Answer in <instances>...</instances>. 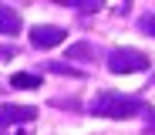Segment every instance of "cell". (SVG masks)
I'll return each instance as SVG.
<instances>
[{"instance_id": "1", "label": "cell", "mask_w": 155, "mask_h": 135, "mask_svg": "<svg viewBox=\"0 0 155 135\" xmlns=\"http://www.w3.org/2000/svg\"><path fill=\"white\" fill-rule=\"evenodd\" d=\"M91 112H94V115H105V118H128V115H135V112H138V105H135V101H128V98L118 95V91H105V95H98V98H94Z\"/></svg>"}, {"instance_id": "2", "label": "cell", "mask_w": 155, "mask_h": 135, "mask_svg": "<svg viewBox=\"0 0 155 135\" xmlns=\"http://www.w3.org/2000/svg\"><path fill=\"white\" fill-rule=\"evenodd\" d=\"M108 68L115 74H135V71H145L148 68V54L135 51V47H118L108 54Z\"/></svg>"}, {"instance_id": "3", "label": "cell", "mask_w": 155, "mask_h": 135, "mask_svg": "<svg viewBox=\"0 0 155 135\" xmlns=\"http://www.w3.org/2000/svg\"><path fill=\"white\" fill-rule=\"evenodd\" d=\"M64 27H54V24H41V27H31V41L34 47H58L64 41Z\"/></svg>"}, {"instance_id": "4", "label": "cell", "mask_w": 155, "mask_h": 135, "mask_svg": "<svg viewBox=\"0 0 155 135\" xmlns=\"http://www.w3.org/2000/svg\"><path fill=\"white\" fill-rule=\"evenodd\" d=\"M20 31V17L10 7H0V34H17Z\"/></svg>"}, {"instance_id": "5", "label": "cell", "mask_w": 155, "mask_h": 135, "mask_svg": "<svg viewBox=\"0 0 155 135\" xmlns=\"http://www.w3.org/2000/svg\"><path fill=\"white\" fill-rule=\"evenodd\" d=\"M37 112H34V108H17V105H7V108H0V118H10V122H31Z\"/></svg>"}, {"instance_id": "6", "label": "cell", "mask_w": 155, "mask_h": 135, "mask_svg": "<svg viewBox=\"0 0 155 135\" xmlns=\"http://www.w3.org/2000/svg\"><path fill=\"white\" fill-rule=\"evenodd\" d=\"M10 85H14V88H37V85H41V78H37V74H14V78H10Z\"/></svg>"}, {"instance_id": "7", "label": "cell", "mask_w": 155, "mask_h": 135, "mask_svg": "<svg viewBox=\"0 0 155 135\" xmlns=\"http://www.w3.org/2000/svg\"><path fill=\"white\" fill-rule=\"evenodd\" d=\"M145 31H152V34H155V17H152V20L145 24Z\"/></svg>"}]
</instances>
